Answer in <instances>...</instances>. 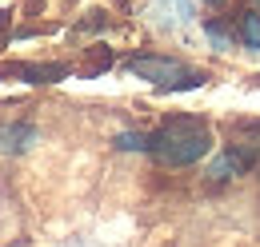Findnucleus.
<instances>
[{"instance_id":"nucleus-11","label":"nucleus","mask_w":260,"mask_h":247,"mask_svg":"<svg viewBox=\"0 0 260 247\" xmlns=\"http://www.w3.org/2000/svg\"><path fill=\"white\" fill-rule=\"evenodd\" d=\"M256 4H260V0H256Z\"/></svg>"},{"instance_id":"nucleus-1","label":"nucleus","mask_w":260,"mask_h":247,"mask_svg":"<svg viewBox=\"0 0 260 247\" xmlns=\"http://www.w3.org/2000/svg\"><path fill=\"white\" fill-rule=\"evenodd\" d=\"M148 152L164 168H188L212 152V128L204 120H192V116H176L148 136Z\"/></svg>"},{"instance_id":"nucleus-8","label":"nucleus","mask_w":260,"mask_h":247,"mask_svg":"<svg viewBox=\"0 0 260 247\" xmlns=\"http://www.w3.org/2000/svg\"><path fill=\"white\" fill-rule=\"evenodd\" d=\"M116 148H120V152H148V136H140V132H120V136H116Z\"/></svg>"},{"instance_id":"nucleus-3","label":"nucleus","mask_w":260,"mask_h":247,"mask_svg":"<svg viewBox=\"0 0 260 247\" xmlns=\"http://www.w3.org/2000/svg\"><path fill=\"white\" fill-rule=\"evenodd\" d=\"M0 72L4 76H16L24 84H56V80L68 76V64H8Z\"/></svg>"},{"instance_id":"nucleus-7","label":"nucleus","mask_w":260,"mask_h":247,"mask_svg":"<svg viewBox=\"0 0 260 247\" xmlns=\"http://www.w3.org/2000/svg\"><path fill=\"white\" fill-rule=\"evenodd\" d=\"M240 40L260 52V12H244V20H240Z\"/></svg>"},{"instance_id":"nucleus-6","label":"nucleus","mask_w":260,"mask_h":247,"mask_svg":"<svg viewBox=\"0 0 260 247\" xmlns=\"http://www.w3.org/2000/svg\"><path fill=\"white\" fill-rule=\"evenodd\" d=\"M148 12L160 28H184L192 20V0H152Z\"/></svg>"},{"instance_id":"nucleus-9","label":"nucleus","mask_w":260,"mask_h":247,"mask_svg":"<svg viewBox=\"0 0 260 247\" xmlns=\"http://www.w3.org/2000/svg\"><path fill=\"white\" fill-rule=\"evenodd\" d=\"M208 40L220 48V52H228V36H224V28H216V24H208Z\"/></svg>"},{"instance_id":"nucleus-5","label":"nucleus","mask_w":260,"mask_h":247,"mask_svg":"<svg viewBox=\"0 0 260 247\" xmlns=\"http://www.w3.org/2000/svg\"><path fill=\"white\" fill-rule=\"evenodd\" d=\"M248 168H252V159L240 148H224L220 155L208 159V180H232V176H244Z\"/></svg>"},{"instance_id":"nucleus-10","label":"nucleus","mask_w":260,"mask_h":247,"mask_svg":"<svg viewBox=\"0 0 260 247\" xmlns=\"http://www.w3.org/2000/svg\"><path fill=\"white\" fill-rule=\"evenodd\" d=\"M204 4H224V0H204Z\"/></svg>"},{"instance_id":"nucleus-4","label":"nucleus","mask_w":260,"mask_h":247,"mask_svg":"<svg viewBox=\"0 0 260 247\" xmlns=\"http://www.w3.org/2000/svg\"><path fill=\"white\" fill-rule=\"evenodd\" d=\"M32 144H40V132L32 124H4L0 128V155H24Z\"/></svg>"},{"instance_id":"nucleus-2","label":"nucleus","mask_w":260,"mask_h":247,"mask_svg":"<svg viewBox=\"0 0 260 247\" xmlns=\"http://www.w3.org/2000/svg\"><path fill=\"white\" fill-rule=\"evenodd\" d=\"M124 68H128L136 80L156 84L160 92H176V88H200V84H204V76H200V72H192L188 64L172 60V56H132Z\"/></svg>"}]
</instances>
